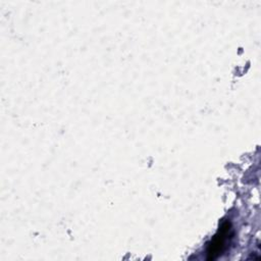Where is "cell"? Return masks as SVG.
Wrapping results in <instances>:
<instances>
[{"label":"cell","instance_id":"1","mask_svg":"<svg viewBox=\"0 0 261 261\" xmlns=\"http://www.w3.org/2000/svg\"><path fill=\"white\" fill-rule=\"evenodd\" d=\"M231 225L229 221H225L215 233L213 239L207 246V260H214L222 255L227 247V243L231 239Z\"/></svg>","mask_w":261,"mask_h":261}]
</instances>
